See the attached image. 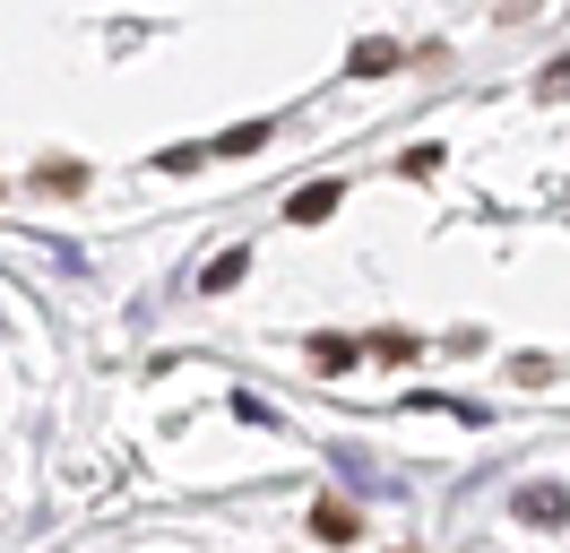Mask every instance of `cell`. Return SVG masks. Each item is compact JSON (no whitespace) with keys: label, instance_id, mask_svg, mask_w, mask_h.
<instances>
[{"label":"cell","instance_id":"5b68a950","mask_svg":"<svg viewBox=\"0 0 570 553\" xmlns=\"http://www.w3.org/2000/svg\"><path fill=\"white\" fill-rule=\"evenodd\" d=\"M312 536H321V545H346V536H355V511H346V502H321V511H312Z\"/></svg>","mask_w":570,"mask_h":553},{"label":"cell","instance_id":"8992f818","mask_svg":"<svg viewBox=\"0 0 570 553\" xmlns=\"http://www.w3.org/2000/svg\"><path fill=\"white\" fill-rule=\"evenodd\" d=\"M346 363H355V338H312V372L321 380H337Z\"/></svg>","mask_w":570,"mask_h":553},{"label":"cell","instance_id":"277c9868","mask_svg":"<svg viewBox=\"0 0 570 553\" xmlns=\"http://www.w3.org/2000/svg\"><path fill=\"white\" fill-rule=\"evenodd\" d=\"M390 69H397V43L390 35H363L355 43V78H390Z\"/></svg>","mask_w":570,"mask_h":553},{"label":"cell","instance_id":"3957f363","mask_svg":"<svg viewBox=\"0 0 570 553\" xmlns=\"http://www.w3.org/2000/svg\"><path fill=\"white\" fill-rule=\"evenodd\" d=\"M328 207H337V182H312V191H294V200H285V216H294V225H321Z\"/></svg>","mask_w":570,"mask_h":553},{"label":"cell","instance_id":"30bf717a","mask_svg":"<svg viewBox=\"0 0 570 553\" xmlns=\"http://www.w3.org/2000/svg\"><path fill=\"white\" fill-rule=\"evenodd\" d=\"M0 200H9V191H0Z\"/></svg>","mask_w":570,"mask_h":553},{"label":"cell","instance_id":"ba28073f","mask_svg":"<svg viewBox=\"0 0 570 553\" xmlns=\"http://www.w3.org/2000/svg\"><path fill=\"white\" fill-rule=\"evenodd\" d=\"M268 138H277V122H243V130H225L216 147H225V156H250V147H268Z\"/></svg>","mask_w":570,"mask_h":553},{"label":"cell","instance_id":"7a4b0ae2","mask_svg":"<svg viewBox=\"0 0 570 553\" xmlns=\"http://www.w3.org/2000/svg\"><path fill=\"white\" fill-rule=\"evenodd\" d=\"M36 191H43V200H70V191H87V165H70V156H43V165H36Z\"/></svg>","mask_w":570,"mask_h":553},{"label":"cell","instance_id":"9c48e42d","mask_svg":"<svg viewBox=\"0 0 570 553\" xmlns=\"http://www.w3.org/2000/svg\"><path fill=\"white\" fill-rule=\"evenodd\" d=\"M372 355H381V363H415V355H424V346L406 338V329H381V338H372Z\"/></svg>","mask_w":570,"mask_h":553},{"label":"cell","instance_id":"6da1fadb","mask_svg":"<svg viewBox=\"0 0 570 553\" xmlns=\"http://www.w3.org/2000/svg\"><path fill=\"white\" fill-rule=\"evenodd\" d=\"M519 518H528V527H562V518H570V493H553V484H528V493H519Z\"/></svg>","mask_w":570,"mask_h":553},{"label":"cell","instance_id":"52a82bcc","mask_svg":"<svg viewBox=\"0 0 570 553\" xmlns=\"http://www.w3.org/2000/svg\"><path fill=\"white\" fill-rule=\"evenodd\" d=\"M243 269H250V251H216L199 285H208V294H225V285H243Z\"/></svg>","mask_w":570,"mask_h":553}]
</instances>
